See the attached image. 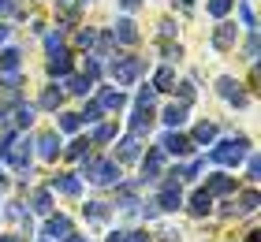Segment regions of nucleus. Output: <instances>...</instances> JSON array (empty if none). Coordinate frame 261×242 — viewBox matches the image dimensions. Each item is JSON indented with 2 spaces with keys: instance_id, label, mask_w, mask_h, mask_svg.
Masks as SVG:
<instances>
[{
  "instance_id": "2eb2a0df",
  "label": "nucleus",
  "mask_w": 261,
  "mask_h": 242,
  "mask_svg": "<svg viewBox=\"0 0 261 242\" xmlns=\"http://www.w3.org/2000/svg\"><path fill=\"white\" fill-rule=\"evenodd\" d=\"M161 119H164V127H172V130L183 127V123H187V104H183V101H179V104H168Z\"/></svg>"
},
{
  "instance_id": "2f4dec72",
  "label": "nucleus",
  "mask_w": 261,
  "mask_h": 242,
  "mask_svg": "<svg viewBox=\"0 0 261 242\" xmlns=\"http://www.w3.org/2000/svg\"><path fill=\"white\" fill-rule=\"evenodd\" d=\"M60 127H64V130H79V127H82L79 112H64V116H60Z\"/></svg>"
},
{
  "instance_id": "7ed1b4c3",
  "label": "nucleus",
  "mask_w": 261,
  "mask_h": 242,
  "mask_svg": "<svg viewBox=\"0 0 261 242\" xmlns=\"http://www.w3.org/2000/svg\"><path fill=\"white\" fill-rule=\"evenodd\" d=\"M246 145H250V142H246V138H228V142H220V145H213V160H217V164H239L243 160V156H246Z\"/></svg>"
},
{
  "instance_id": "ea45409f",
  "label": "nucleus",
  "mask_w": 261,
  "mask_h": 242,
  "mask_svg": "<svg viewBox=\"0 0 261 242\" xmlns=\"http://www.w3.org/2000/svg\"><path fill=\"white\" fill-rule=\"evenodd\" d=\"M179 56H183L179 45H168V48H164V60H179Z\"/></svg>"
},
{
  "instance_id": "09e8293b",
  "label": "nucleus",
  "mask_w": 261,
  "mask_h": 242,
  "mask_svg": "<svg viewBox=\"0 0 261 242\" xmlns=\"http://www.w3.org/2000/svg\"><path fill=\"white\" fill-rule=\"evenodd\" d=\"M0 183H4V175H0Z\"/></svg>"
},
{
  "instance_id": "79ce46f5",
  "label": "nucleus",
  "mask_w": 261,
  "mask_h": 242,
  "mask_svg": "<svg viewBox=\"0 0 261 242\" xmlns=\"http://www.w3.org/2000/svg\"><path fill=\"white\" fill-rule=\"evenodd\" d=\"M161 34H164V38H172V34H175V26H172V19H164V22H161Z\"/></svg>"
},
{
  "instance_id": "5701e85b",
  "label": "nucleus",
  "mask_w": 261,
  "mask_h": 242,
  "mask_svg": "<svg viewBox=\"0 0 261 242\" xmlns=\"http://www.w3.org/2000/svg\"><path fill=\"white\" fill-rule=\"evenodd\" d=\"M60 104H64V90H45L41 101H38V108H45V112H53V108H60Z\"/></svg>"
},
{
  "instance_id": "de8ad7c7",
  "label": "nucleus",
  "mask_w": 261,
  "mask_h": 242,
  "mask_svg": "<svg viewBox=\"0 0 261 242\" xmlns=\"http://www.w3.org/2000/svg\"><path fill=\"white\" fill-rule=\"evenodd\" d=\"M8 8H11V4H8V0H0V11H8Z\"/></svg>"
},
{
  "instance_id": "c9c22d12",
  "label": "nucleus",
  "mask_w": 261,
  "mask_h": 242,
  "mask_svg": "<svg viewBox=\"0 0 261 242\" xmlns=\"http://www.w3.org/2000/svg\"><path fill=\"white\" fill-rule=\"evenodd\" d=\"M239 15H243V22H246V26H257V19H254V11H250V4H239Z\"/></svg>"
},
{
  "instance_id": "f704fd0d",
  "label": "nucleus",
  "mask_w": 261,
  "mask_h": 242,
  "mask_svg": "<svg viewBox=\"0 0 261 242\" xmlns=\"http://www.w3.org/2000/svg\"><path fill=\"white\" fill-rule=\"evenodd\" d=\"M112 135H116V130H112V127H109V123H101V127H97V130H93V142H109V138H112Z\"/></svg>"
},
{
  "instance_id": "dca6fc26",
  "label": "nucleus",
  "mask_w": 261,
  "mask_h": 242,
  "mask_svg": "<svg viewBox=\"0 0 261 242\" xmlns=\"http://www.w3.org/2000/svg\"><path fill=\"white\" fill-rule=\"evenodd\" d=\"M38 153H41V160H56V156H60V138L56 135H41L38 138Z\"/></svg>"
},
{
  "instance_id": "cd10ccee",
  "label": "nucleus",
  "mask_w": 261,
  "mask_h": 242,
  "mask_svg": "<svg viewBox=\"0 0 261 242\" xmlns=\"http://www.w3.org/2000/svg\"><path fill=\"white\" fill-rule=\"evenodd\" d=\"M231 8H235V0H209V15H217V19H224Z\"/></svg>"
},
{
  "instance_id": "473e14b6",
  "label": "nucleus",
  "mask_w": 261,
  "mask_h": 242,
  "mask_svg": "<svg viewBox=\"0 0 261 242\" xmlns=\"http://www.w3.org/2000/svg\"><path fill=\"white\" fill-rule=\"evenodd\" d=\"M86 145H90V138H75V142H71V149H67V156H75V160H79V156L86 153Z\"/></svg>"
},
{
  "instance_id": "aec40b11",
  "label": "nucleus",
  "mask_w": 261,
  "mask_h": 242,
  "mask_svg": "<svg viewBox=\"0 0 261 242\" xmlns=\"http://www.w3.org/2000/svg\"><path fill=\"white\" fill-rule=\"evenodd\" d=\"M93 90V78H86V75H71L67 78V93H79V97H86Z\"/></svg>"
},
{
  "instance_id": "e433bc0d",
  "label": "nucleus",
  "mask_w": 261,
  "mask_h": 242,
  "mask_svg": "<svg viewBox=\"0 0 261 242\" xmlns=\"http://www.w3.org/2000/svg\"><path fill=\"white\" fill-rule=\"evenodd\" d=\"M45 48H49V52H56V48H64V38H60V34H49V38H45Z\"/></svg>"
},
{
  "instance_id": "393cba45",
  "label": "nucleus",
  "mask_w": 261,
  "mask_h": 242,
  "mask_svg": "<svg viewBox=\"0 0 261 242\" xmlns=\"http://www.w3.org/2000/svg\"><path fill=\"white\" fill-rule=\"evenodd\" d=\"M86 220H93V224L109 220V205L105 201H86Z\"/></svg>"
},
{
  "instance_id": "a211bd4d",
  "label": "nucleus",
  "mask_w": 261,
  "mask_h": 242,
  "mask_svg": "<svg viewBox=\"0 0 261 242\" xmlns=\"http://www.w3.org/2000/svg\"><path fill=\"white\" fill-rule=\"evenodd\" d=\"M213 138H217V123H205V119H201V123L194 127V138H191V142H194V145H209Z\"/></svg>"
},
{
  "instance_id": "0eeeda50",
  "label": "nucleus",
  "mask_w": 261,
  "mask_h": 242,
  "mask_svg": "<svg viewBox=\"0 0 261 242\" xmlns=\"http://www.w3.org/2000/svg\"><path fill=\"white\" fill-rule=\"evenodd\" d=\"M157 209L161 212H179L183 209V194H179V183H168L161 190V198H157Z\"/></svg>"
},
{
  "instance_id": "f03ea898",
  "label": "nucleus",
  "mask_w": 261,
  "mask_h": 242,
  "mask_svg": "<svg viewBox=\"0 0 261 242\" xmlns=\"http://www.w3.org/2000/svg\"><path fill=\"white\" fill-rule=\"evenodd\" d=\"M142 71H146V60H142V56H116L112 67H109V75H112L116 86H130Z\"/></svg>"
},
{
  "instance_id": "20e7f679",
  "label": "nucleus",
  "mask_w": 261,
  "mask_h": 242,
  "mask_svg": "<svg viewBox=\"0 0 261 242\" xmlns=\"http://www.w3.org/2000/svg\"><path fill=\"white\" fill-rule=\"evenodd\" d=\"M235 41H239V26L228 22V19H220L217 30H213V48H217V52H231Z\"/></svg>"
},
{
  "instance_id": "9d476101",
  "label": "nucleus",
  "mask_w": 261,
  "mask_h": 242,
  "mask_svg": "<svg viewBox=\"0 0 261 242\" xmlns=\"http://www.w3.org/2000/svg\"><path fill=\"white\" fill-rule=\"evenodd\" d=\"M49 75H53V78L71 75V52H67V48H56V52H49Z\"/></svg>"
},
{
  "instance_id": "8fccbe9b",
  "label": "nucleus",
  "mask_w": 261,
  "mask_h": 242,
  "mask_svg": "<svg viewBox=\"0 0 261 242\" xmlns=\"http://www.w3.org/2000/svg\"><path fill=\"white\" fill-rule=\"evenodd\" d=\"M82 4H86V0H82Z\"/></svg>"
},
{
  "instance_id": "c03bdc74",
  "label": "nucleus",
  "mask_w": 261,
  "mask_h": 242,
  "mask_svg": "<svg viewBox=\"0 0 261 242\" xmlns=\"http://www.w3.org/2000/svg\"><path fill=\"white\" fill-rule=\"evenodd\" d=\"M109 242H127V231H112V235H109Z\"/></svg>"
},
{
  "instance_id": "4c0bfd02",
  "label": "nucleus",
  "mask_w": 261,
  "mask_h": 242,
  "mask_svg": "<svg viewBox=\"0 0 261 242\" xmlns=\"http://www.w3.org/2000/svg\"><path fill=\"white\" fill-rule=\"evenodd\" d=\"M246 60H250V64L257 60V38H254V34H250V41H246Z\"/></svg>"
},
{
  "instance_id": "1a4fd4ad",
  "label": "nucleus",
  "mask_w": 261,
  "mask_h": 242,
  "mask_svg": "<svg viewBox=\"0 0 261 242\" xmlns=\"http://www.w3.org/2000/svg\"><path fill=\"white\" fill-rule=\"evenodd\" d=\"M49 242H60L64 235H71V220L67 216H49V220H45V231H41Z\"/></svg>"
},
{
  "instance_id": "a878e982",
  "label": "nucleus",
  "mask_w": 261,
  "mask_h": 242,
  "mask_svg": "<svg viewBox=\"0 0 261 242\" xmlns=\"http://www.w3.org/2000/svg\"><path fill=\"white\" fill-rule=\"evenodd\" d=\"M101 116H105V108H101L97 101H93V104H86V108H82V112H79V119H82V123H97Z\"/></svg>"
},
{
  "instance_id": "4468645a",
  "label": "nucleus",
  "mask_w": 261,
  "mask_h": 242,
  "mask_svg": "<svg viewBox=\"0 0 261 242\" xmlns=\"http://www.w3.org/2000/svg\"><path fill=\"white\" fill-rule=\"evenodd\" d=\"M112 38L120 41V45H135V41H138V30H135V22H130V19H120V22L112 26Z\"/></svg>"
},
{
  "instance_id": "72a5a7b5",
  "label": "nucleus",
  "mask_w": 261,
  "mask_h": 242,
  "mask_svg": "<svg viewBox=\"0 0 261 242\" xmlns=\"http://www.w3.org/2000/svg\"><path fill=\"white\" fill-rule=\"evenodd\" d=\"M257 201H261V198H257V190L243 194V212H254V209H257Z\"/></svg>"
},
{
  "instance_id": "58836bf2",
  "label": "nucleus",
  "mask_w": 261,
  "mask_h": 242,
  "mask_svg": "<svg viewBox=\"0 0 261 242\" xmlns=\"http://www.w3.org/2000/svg\"><path fill=\"white\" fill-rule=\"evenodd\" d=\"M161 242H179V231H175V227H164V231H161Z\"/></svg>"
},
{
  "instance_id": "f257e3e1",
  "label": "nucleus",
  "mask_w": 261,
  "mask_h": 242,
  "mask_svg": "<svg viewBox=\"0 0 261 242\" xmlns=\"http://www.w3.org/2000/svg\"><path fill=\"white\" fill-rule=\"evenodd\" d=\"M82 175H86L90 183H97V186H109V183H120V164L90 156V160H82Z\"/></svg>"
},
{
  "instance_id": "4be33fe9",
  "label": "nucleus",
  "mask_w": 261,
  "mask_h": 242,
  "mask_svg": "<svg viewBox=\"0 0 261 242\" xmlns=\"http://www.w3.org/2000/svg\"><path fill=\"white\" fill-rule=\"evenodd\" d=\"M153 90H164V93L175 90V71H172V67H161L157 78H153Z\"/></svg>"
},
{
  "instance_id": "a18cd8bd",
  "label": "nucleus",
  "mask_w": 261,
  "mask_h": 242,
  "mask_svg": "<svg viewBox=\"0 0 261 242\" xmlns=\"http://www.w3.org/2000/svg\"><path fill=\"white\" fill-rule=\"evenodd\" d=\"M120 4H123V8H127V11H135V8H138V4H142V0H120Z\"/></svg>"
},
{
  "instance_id": "49530a36",
  "label": "nucleus",
  "mask_w": 261,
  "mask_h": 242,
  "mask_svg": "<svg viewBox=\"0 0 261 242\" xmlns=\"http://www.w3.org/2000/svg\"><path fill=\"white\" fill-rule=\"evenodd\" d=\"M8 34H11L8 26H0V45H4V41H8Z\"/></svg>"
},
{
  "instance_id": "f3484780",
  "label": "nucleus",
  "mask_w": 261,
  "mask_h": 242,
  "mask_svg": "<svg viewBox=\"0 0 261 242\" xmlns=\"http://www.w3.org/2000/svg\"><path fill=\"white\" fill-rule=\"evenodd\" d=\"M49 190H60V194H71V198H75V194L82 190V183H79V175H56L49 183Z\"/></svg>"
},
{
  "instance_id": "ddd939ff",
  "label": "nucleus",
  "mask_w": 261,
  "mask_h": 242,
  "mask_svg": "<svg viewBox=\"0 0 261 242\" xmlns=\"http://www.w3.org/2000/svg\"><path fill=\"white\" fill-rule=\"evenodd\" d=\"M149 127H153V112H149V108H135V116H130V135H149Z\"/></svg>"
},
{
  "instance_id": "37998d69",
  "label": "nucleus",
  "mask_w": 261,
  "mask_h": 242,
  "mask_svg": "<svg viewBox=\"0 0 261 242\" xmlns=\"http://www.w3.org/2000/svg\"><path fill=\"white\" fill-rule=\"evenodd\" d=\"M60 242H90V238H86V235H64Z\"/></svg>"
},
{
  "instance_id": "7c9ffc66",
  "label": "nucleus",
  "mask_w": 261,
  "mask_h": 242,
  "mask_svg": "<svg viewBox=\"0 0 261 242\" xmlns=\"http://www.w3.org/2000/svg\"><path fill=\"white\" fill-rule=\"evenodd\" d=\"M93 41H97V38H93V30H79V34H75V45H79V48H86V52L93 48Z\"/></svg>"
},
{
  "instance_id": "f8f14e48",
  "label": "nucleus",
  "mask_w": 261,
  "mask_h": 242,
  "mask_svg": "<svg viewBox=\"0 0 261 242\" xmlns=\"http://www.w3.org/2000/svg\"><path fill=\"white\" fill-rule=\"evenodd\" d=\"M97 104L105 108V112H120V108L127 104V97H123V90H116V86H109V90H101V97H97Z\"/></svg>"
},
{
  "instance_id": "412c9836",
  "label": "nucleus",
  "mask_w": 261,
  "mask_h": 242,
  "mask_svg": "<svg viewBox=\"0 0 261 242\" xmlns=\"http://www.w3.org/2000/svg\"><path fill=\"white\" fill-rule=\"evenodd\" d=\"M209 209H213V194H205V190H198L194 198H191V212H194V216H205Z\"/></svg>"
},
{
  "instance_id": "b1692460",
  "label": "nucleus",
  "mask_w": 261,
  "mask_h": 242,
  "mask_svg": "<svg viewBox=\"0 0 261 242\" xmlns=\"http://www.w3.org/2000/svg\"><path fill=\"white\" fill-rule=\"evenodd\" d=\"M138 135H127L123 142H120V160H135V156H138Z\"/></svg>"
},
{
  "instance_id": "a19ab883",
  "label": "nucleus",
  "mask_w": 261,
  "mask_h": 242,
  "mask_svg": "<svg viewBox=\"0 0 261 242\" xmlns=\"http://www.w3.org/2000/svg\"><path fill=\"white\" fill-rule=\"evenodd\" d=\"M127 242H149V235H142V231H127Z\"/></svg>"
},
{
  "instance_id": "9b49d317",
  "label": "nucleus",
  "mask_w": 261,
  "mask_h": 242,
  "mask_svg": "<svg viewBox=\"0 0 261 242\" xmlns=\"http://www.w3.org/2000/svg\"><path fill=\"white\" fill-rule=\"evenodd\" d=\"M161 145H164V153H175V156H187V153L194 149V142L187 138V135H175V130H172V135H164Z\"/></svg>"
},
{
  "instance_id": "6e6552de",
  "label": "nucleus",
  "mask_w": 261,
  "mask_h": 242,
  "mask_svg": "<svg viewBox=\"0 0 261 242\" xmlns=\"http://www.w3.org/2000/svg\"><path fill=\"white\" fill-rule=\"evenodd\" d=\"M217 90H220V97H224L228 104L246 108V93L239 90V82H235V78H220V82H217Z\"/></svg>"
},
{
  "instance_id": "bb28decb",
  "label": "nucleus",
  "mask_w": 261,
  "mask_h": 242,
  "mask_svg": "<svg viewBox=\"0 0 261 242\" xmlns=\"http://www.w3.org/2000/svg\"><path fill=\"white\" fill-rule=\"evenodd\" d=\"M34 209H38V212H53V194L38 190V194H34Z\"/></svg>"
},
{
  "instance_id": "c85d7f7f",
  "label": "nucleus",
  "mask_w": 261,
  "mask_h": 242,
  "mask_svg": "<svg viewBox=\"0 0 261 242\" xmlns=\"http://www.w3.org/2000/svg\"><path fill=\"white\" fill-rule=\"evenodd\" d=\"M30 123H34V108H30V104L15 108V127H30Z\"/></svg>"
},
{
  "instance_id": "39448f33",
  "label": "nucleus",
  "mask_w": 261,
  "mask_h": 242,
  "mask_svg": "<svg viewBox=\"0 0 261 242\" xmlns=\"http://www.w3.org/2000/svg\"><path fill=\"white\" fill-rule=\"evenodd\" d=\"M157 175H164V149H149L142 160V183H153Z\"/></svg>"
},
{
  "instance_id": "423d86ee",
  "label": "nucleus",
  "mask_w": 261,
  "mask_h": 242,
  "mask_svg": "<svg viewBox=\"0 0 261 242\" xmlns=\"http://www.w3.org/2000/svg\"><path fill=\"white\" fill-rule=\"evenodd\" d=\"M4 160H11V164L19 168V172H27V168H30V138H22V142H15V138H11V145H8V156H4Z\"/></svg>"
},
{
  "instance_id": "6ab92c4d",
  "label": "nucleus",
  "mask_w": 261,
  "mask_h": 242,
  "mask_svg": "<svg viewBox=\"0 0 261 242\" xmlns=\"http://www.w3.org/2000/svg\"><path fill=\"white\" fill-rule=\"evenodd\" d=\"M235 183H231V175H213L209 183H205V194H231Z\"/></svg>"
},
{
  "instance_id": "c756f323",
  "label": "nucleus",
  "mask_w": 261,
  "mask_h": 242,
  "mask_svg": "<svg viewBox=\"0 0 261 242\" xmlns=\"http://www.w3.org/2000/svg\"><path fill=\"white\" fill-rule=\"evenodd\" d=\"M153 101H157V90H153V86H142V90H138V104H142V108H153Z\"/></svg>"
}]
</instances>
